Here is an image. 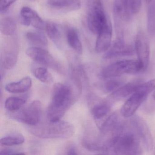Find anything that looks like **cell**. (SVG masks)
<instances>
[{
	"instance_id": "277c9868",
	"label": "cell",
	"mask_w": 155,
	"mask_h": 155,
	"mask_svg": "<svg viewBox=\"0 0 155 155\" xmlns=\"http://www.w3.org/2000/svg\"><path fill=\"white\" fill-rule=\"evenodd\" d=\"M145 71L138 60H124L112 63L103 68L101 73L105 79L114 78L124 74H137Z\"/></svg>"
},
{
	"instance_id": "8fae6325",
	"label": "cell",
	"mask_w": 155,
	"mask_h": 155,
	"mask_svg": "<svg viewBox=\"0 0 155 155\" xmlns=\"http://www.w3.org/2000/svg\"><path fill=\"white\" fill-rule=\"evenodd\" d=\"M135 49L137 52L138 60L146 71L148 66L150 55L149 41L145 33L140 31L136 36Z\"/></svg>"
},
{
	"instance_id": "3957f363",
	"label": "cell",
	"mask_w": 155,
	"mask_h": 155,
	"mask_svg": "<svg viewBox=\"0 0 155 155\" xmlns=\"http://www.w3.org/2000/svg\"><path fill=\"white\" fill-rule=\"evenodd\" d=\"M29 130L34 136L41 138L67 139L74 135L75 129L70 122L60 120L39 123L31 126Z\"/></svg>"
},
{
	"instance_id": "4fadbf2b",
	"label": "cell",
	"mask_w": 155,
	"mask_h": 155,
	"mask_svg": "<svg viewBox=\"0 0 155 155\" xmlns=\"http://www.w3.org/2000/svg\"><path fill=\"white\" fill-rule=\"evenodd\" d=\"M148 94L141 91H137L129 97L120 109V114L125 118L134 116L140 106L147 99Z\"/></svg>"
},
{
	"instance_id": "44dd1931",
	"label": "cell",
	"mask_w": 155,
	"mask_h": 155,
	"mask_svg": "<svg viewBox=\"0 0 155 155\" xmlns=\"http://www.w3.org/2000/svg\"><path fill=\"white\" fill-rule=\"evenodd\" d=\"M0 30L3 35L12 37L16 33L17 30V24L15 21L10 17H5L1 20Z\"/></svg>"
},
{
	"instance_id": "ffe728a7",
	"label": "cell",
	"mask_w": 155,
	"mask_h": 155,
	"mask_svg": "<svg viewBox=\"0 0 155 155\" xmlns=\"http://www.w3.org/2000/svg\"><path fill=\"white\" fill-rule=\"evenodd\" d=\"M27 40L35 47L46 48L48 45L47 38L40 31H28L26 34Z\"/></svg>"
},
{
	"instance_id": "d6a6232c",
	"label": "cell",
	"mask_w": 155,
	"mask_h": 155,
	"mask_svg": "<svg viewBox=\"0 0 155 155\" xmlns=\"http://www.w3.org/2000/svg\"><path fill=\"white\" fill-rule=\"evenodd\" d=\"M153 98H154V99H155V91H154V93H153Z\"/></svg>"
},
{
	"instance_id": "f1b7e54d",
	"label": "cell",
	"mask_w": 155,
	"mask_h": 155,
	"mask_svg": "<svg viewBox=\"0 0 155 155\" xmlns=\"http://www.w3.org/2000/svg\"><path fill=\"white\" fill-rule=\"evenodd\" d=\"M17 0H0V12L1 14L8 11L12 5Z\"/></svg>"
},
{
	"instance_id": "83f0119b",
	"label": "cell",
	"mask_w": 155,
	"mask_h": 155,
	"mask_svg": "<svg viewBox=\"0 0 155 155\" xmlns=\"http://www.w3.org/2000/svg\"><path fill=\"white\" fill-rule=\"evenodd\" d=\"M123 84L122 81L111 78L105 83L104 87L107 92H112Z\"/></svg>"
},
{
	"instance_id": "5b68a950",
	"label": "cell",
	"mask_w": 155,
	"mask_h": 155,
	"mask_svg": "<svg viewBox=\"0 0 155 155\" xmlns=\"http://www.w3.org/2000/svg\"><path fill=\"white\" fill-rule=\"evenodd\" d=\"M110 21L101 0H89L87 6V22L90 30L97 35Z\"/></svg>"
},
{
	"instance_id": "cb8c5ba5",
	"label": "cell",
	"mask_w": 155,
	"mask_h": 155,
	"mask_svg": "<svg viewBox=\"0 0 155 155\" xmlns=\"http://www.w3.org/2000/svg\"><path fill=\"white\" fill-rule=\"evenodd\" d=\"M81 0H48V4L51 7L58 8H78Z\"/></svg>"
},
{
	"instance_id": "30bf717a",
	"label": "cell",
	"mask_w": 155,
	"mask_h": 155,
	"mask_svg": "<svg viewBox=\"0 0 155 155\" xmlns=\"http://www.w3.org/2000/svg\"><path fill=\"white\" fill-rule=\"evenodd\" d=\"M130 122L145 149L148 151L151 150L153 148V139L146 121L138 116H133L131 117Z\"/></svg>"
},
{
	"instance_id": "52a82bcc",
	"label": "cell",
	"mask_w": 155,
	"mask_h": 155,
	"mask_svg": "<svg viewBox=\"0 0 155 155\" xmlns=\"http://www.w3.org/2000/svg\"><path fill=\"white\" fill-rule=\"evenodd\" d=\"M26 52L29 58L38 64L51 68L61 74H65L63 67L43 48L32 47L28 48Z\"/></svg>"
},
{
	"instance_id": "e0dca14e",
	"label": "cell",
	"mask_w": 155,
	"mask_h": 155,
	"mask_svg": "<svg viewBox=\"0 0 155 155\" xmlns=\"http://www.w3.org/2000/svg\"><path fill=\"white\" fill-rule=\"evenodd\" d=\"M140 83L137 82H130L122 85L118 88L112 92L110 97L115 100H120L131 96L137 90V87Z\"/></svg>"
},
{
	"instance_id": "7402d4cb",
	"label": "cell",
	"mask_w": 155,
	"mask_h": 155,
	"mask_svg": "<svg viewBox=\"0 0 155 155\" xmlns=\"http://www.w3.org/2000/svg\"><path fill=\"white\" fill-rule=\"evenodd\" d=\"M110 110V106L107 101H102L92 108L91 112L94 118L101 119L108 115Z\"/></svg>"
},
{
	"instance_id": "f546056e",
	"label": "cell",
	"mask_w": 155,
	"mask_h": 155,
	"mask_svg": "<svg viewBox=\"0 0 155 155\" xmlns=\"http://www.w3.org/2000/svg\"><path fill=\"white\" fill-rule=\"evenodd\" d=\"M19 154H24L22 153H17L16 151L10 149H5L0 151V155H19Z\"/></svg>"
},
{
	"instance_id": "8992f818",
	"label": "cell",
	"mask_w": 155,
	"mask_h": 155,
	"mask_svg": "<svg viewBox=\"0 0 155 155\" xmlns=\"http://www.w3.org/2000/svg\"><path fill=\"white\" fill-rule=\"evenodd\" d=\"M42 113V104L38 100L32 101L21 110L12 114V118L21 123L34 126L40 123Z\"/></svg>"
},
{
	"instance_id": "4316f807",
	"label": "cell",
	"mask_w": 155,
	"mask_h": 155,
	"mask_svg": "<svg viewBox=\"0 0 155 155\" xmlns=\"http://www.w3.org/2000/svg\"><path fill=\"white\" fill-rule=\"evenodd\" d=\"M34 74L36 78L43 83L50 84L53 81V77L45 68H38L35 69Z\"/></svg>"
},
{
	"instance_id": "484cf974",
	"label": "cell",
	"mask_w": 155,
	"mask_h": 155,
	"mask_svg": "<svg viewBox=\"0 0 155 155\" xmlns=\"http://www.w3.org/2000/svg\"><path fill=\"white\" fill-rule=\"evenodd\" d=\"M24 141V137L21 134H12L2 138L0 140V144L3 146H16L22 144Z\"/></svg>"
},
{
	"instance_id": "6da1fadb",
	"label": "cell",
	"mask_w": 155,
	"mask_h": 155,
	"mask_svg": "<svg viewBox=\"0 0 155 155\" xmlns=\"http://www.w3.org/2000/svg\"><path fill=\"white\" fill-rule=\"evenodd\" d=\"M102 152L118 155H140L141 148L139 138L135 131L125 130L112 134L102 146Z\"/></svg>"
},
{
	"instance_id": "ac0fdd59",
	"label": "cell",
	"mask_w": 155,
	"mask_h": 155,
	"mask_svg": "<svg viewBox=\"0 0 155 155\" xmlns=\"http://www.w3.org/2000/svg\"><path fill=\"white\" fill-rule=\"evenodd\" d=\"M45 29L50 39L57 47L61 48L62 44V34L58 26L54 22H46Z\"/></svg>"
},
{
	"instance_id": "ba28073f",
	"label": "cell",
	"mask_w": 155,
	"mask_h": 155,
	"mask_svg": "<svg viewBox=\"0 0 155 155\" xmlns=\"http://www.w3.org/2000/svg\"><path fill=\"white\" fill-rule=\"evenodd\" d=\"M142 0H115L114 12L117 18L129 21L133 15L139 12Z\"/></svg>"
},
{
	"instance_id": "1f68e13d",
	"label": "cell",
	"mask_w": 155,
	"mask_h": 155,
	"mask_svg": "<svg viewBox=\"0 0 155 155\" xmlns=\"http://www.w3.org/2000/svg\"><path fill=\"white\" fill-rule=\"evenodd\" d=\"M151 1H152V0H146V2L147 3L149 4V3Z\"/></svg>"
},
{
	"instance_id": "9a60e30c",
	"label": "cell",
	"mask_w": 155,
	"mask_h": 155,
	"mask_svg": "<svg viewBox=\"0 0 155 155\" xmlns=\"http://www.w3.org/2000/svg\"><path fill=\"white\" fill-rule=\"evenodd\" d=\"M112 28L110 21L97 34L95 51L98 53L106 52L111 46Z\"/></svg>"
},
{
	"instance_id": "5bb4252c",
	"label": "cell",
	"mask_w": 155,
	"mask_h": 155,
	"mask_svg": "<svg viewBox=\"0 0 155 155\" xmlns=\"http://www.w3.org/2000/svg\"><path fill=\"white\" fill-rule=\"evenodd\" d=\"M21 24L24 26H31L38 29L45 28L46 23L37 12L29 7H23L21 10Z\"/></svg>"
},
{
	"instance_id": "d6986e66",
	"label": "cell",
	"mask_w": 155,
	"mask_h": 155,
	"mask_svg": "<svg viewBox=\"0 0 155 155\" xmlns=\"http://www.w3.org/2000/svg\"><path fill=\"white\" fill-rule=\"evenodd\" d=\"M66 35L67 41L71 48L78 54H82L83 48L77 31L73 28H68L66 31Z\"/></svg>"
},
{
	"instance_id": "603a6c76",
	"label": "cell",
	"mask_w": 155,
	"mask_h": 155,
	"mask_svg": "<svg viewBox=\"0 0 155 155\" xmlns=\"http://www.w3.org/2000/svg\"><path fill=\"white\" fill-rule=\"evenodd\" d=\"M147 14V27L149 34L155 35V0L149 3Z\"/></svg>"
},
{
	"instance_id": "4dcf8cb0",
	"label": "cell",
	"mask_w": 155,
	"mask_h": 155,
	"mask_svg": "<svg viewBox=\"0 0 155 155\" xmlns=\"http://www.w3.org/2000/svg\"><path fill=\"white\" fill-rule=\"evenodd\" d=\"M67 152L68 155H76L78 154L77 149L73 145H70L68 147Z\"/></svg>"
},
{
	"instance_id": "7c38bea8",
	"label": "cell",
	"mask_w": 155,
	"mask_h": 155,
	"mask_svg": "<svg viewBox=\"0 0 155 155\" xmlns=\"http://www.w3.org/2000/svg\"><path fill=\"white\" fill-rule=\"evenodd\" d=\"M135 50L130 44L125 42L122 37H120L105 52L103 56L105 59H110L119 57L131 56Z\"/></svg>"
},
{
	"instance_id": "2e32d148",
	"label": "cell",
	"mask_w": 155,
	"mask_h": 155,
	"mask_svg": "<svg viewBox=\"0 0 155 155\" xmlns=\"http://www.w3.org/2000/svg\"><path fill=\"white\" fill-rule=\"evenodd\" d=\"M31 85V79L29 77H26L18 82H12L7 84L5 89L10 93H24L30 89Z\"/></svg>"
},
{
	"instance_id": "9c48e42d",
	"label": "cell",
	"mask_w": 155,
	"mask_h": 155,
	"mask_svg": "<svg viewBox=\"0 0 155 155\" xmlns=\"http://www.w3.org/2000/svg\"><path fill=\"white\" fill-rule=\"evenodd\" d=\"M19 46L14 39L8 40L4 43L1 52V67L6 69L13 68L18 61Z\"/></svg>"
},
{
	"instance_id": "d4e9b609",
	"label": "cell",
	"mask_w": 155,
	"mask_h": 155,
	"mask_svg": "<svg viewBox=\"0 0 155 155\" xmlns=\"http://www.w3.org/2000/svg\"><path fill=\"white\" fill-rule=\"evenodd\" d=\"M25 102V100L21 98L10 97L5 101V108L11 112H15L21 109Z\"/></svg>"
},
{
	"instance_id": "7a4b0ae2",
	"label": "cell",
	"mask_w": 155,
	"mask_h": 155,
	"mask_svg": "<svg viewBox=\"0 0 155 155\" xmlns=\"http://www.w3.org/2000/svg\"><path fill=\"white\" fill-rule=\"evenodd\" d=\"M75 97L70 87L61 83L54 84L51 101L47 109L48 120H60L74 102Z\"/></svg>"
}]
</instances>
